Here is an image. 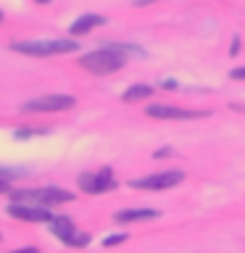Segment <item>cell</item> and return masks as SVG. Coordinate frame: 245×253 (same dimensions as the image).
Segmentation results:
<instances>
[{"label": "cell", "instance_id": "obj_5", "mask_svg": "<svg viewBox=\"0 0 245 253\" xmlns=\"http://www.w3.org/2000/svg\"><path fill=\"white\" fill-rule=\"evenodd\" d=\"M145 114L150 119H203L205 111H190V108H179V106H166V103H153V106L145 108Z\"/></svg>", "mask_w": 245, "mask_h": 253}, {"label": "cell", "instance_id": "obj_10", "mask_svg": "<svg viewBox=\"0 0 245 253\" xmlns=\"http://www.w3.org/2000/svg\"><path fill=\"white\" fill-rule=\"evenodd\" d=\"M47 227H50V232L58 237L61 243L74 232V221H71V216H55V213H53L50 221H47Z\"/></svg>", "mask_w": 245, "mask_h": 253}, {"label": "cell", "instance_id": "obj_19", "mask_svg": "<svg viewBox=\"0 0 245 253\" xmlns=\"http://www.w3.org/2000/svg\"><path fill=\"white\" fill-rule=\"evenodd\" d=\"M13 253H40L37 248H19V251H13Z\"/></svg>", "mask_w": 245, "mask_h": 253}, {"label": "cell", "instance_id": "obj_21", "mask_svg": "<svg viewBox=\"0 0 245 253\" xmlns=\"http://www.w3.org/2000/svg\"><path fill=\"white\" fill-rule=\"evenodd\" d=\"M8 190H11V185H8V182H0V193H8Z\"/></svg>", "mask_w": 245, "mask_h": 253}, {"label": "cell", "instance_id": "obj_14", "mask_svg": "<svg viewBox=\"0 0 245 253\" xmlns=\"http://www.w3.org/2000/svg\"><path fill=\"white\" fill-rule=\"evenodd\" d=\"M24 177V171H16V169H0V182H8L11 185L13 179H19Z\"/></svg>", "mask_w": 245, "mask_h": 253}, {"label": "cell", "instance_id": "obj_2", "mask_svg": "<svg viewBox=\"0 0 245 253\" xmlns=\"http://www.w3.org/2000/svg\"><path fill=\"white\" fill-rule=\"evenodd\" d=\"M79 42L74 40H21L13 42L11 50L21 55H35V58H47V55H63V53H74Z\"/></svg>", "mask_w": 245, "mask_h": 253}, {"label": "cell", "instance_id": "obj_12", "mask_svg": "<svg viewBox=\"0 0 245 253\" xmlns=\"http://www.w3.org/2000/svg\"><path fill=\"white\" fill-rule=\"evenodd\" d=\"M63 243L71 245V248H84V245L90 243V235H87V232H77V229H74V232H71Z\"/></svg>", "mask_w": 245, "mask_h": 253}, {"label": "cell", "instance_id": "obj_9", "mask_svg": "<svg viewBox=\"0 0 245 253\" xmlns=\"http://www.w3.org/2000/svg\"><path fill=\"white\" fill-rule=\"evenodd\" d=\"M108 190H116V177H114V169H111V166H103L100 171H95V187H92V195L108 193Z\"/></svg>", "mask_w": 245, "mask_h": 253}, {"label": "cell", "instance_id": "obj_18", "mask_svg": "<svg viewBox=\"0 0 245 253\" xmlns=\"http://www.w3.org/2000/svg\"><path fill=\"white\" fill-rule=\"evenodd\" d=\"M171 156V150L169 148H163V150H156V158H169Z\"/></svg>", "mask_w": 245, "mask_h": 253}, {"label": "cell", "instance_id": "obj_1", "mask_svg": "<svg viewBox=\"0 0 245 253\" xmlns=\"http://www.w3.org/2000/svg\"><path fill=\"white\" fill-rule=\"evenodd\" d=\"M126 53H137L134 47L129 45H103L98 50H90L79 58V66L84 71H90L95 77H106V74H114L126 63Z\"/></svg>", "mask_w": 245, "mask_h": 253}, {"label": "cell", "instance_id": "obj_6", "mask_svg": "<svg viewBox=\"0 0 245 253\" xmlns=\"http://www.w3.org/2000/svg\"><path fill=\"white\" fill-rule=\"evenodd\" d=\"M8 216L21 219V221H32V224H40V221H50V209H42V206H27V203H11L8 206Z\"/></svg>", "mask_w": 245, "mask_h": 253}, {"label": "cell", "instance_id": "obj_7", "mask_svg": "<svg viewBox=\"0 0 245 253\" xmlns=\"http://www.w3.org/2000/svg\"><path fill=\"white\" fill-rule=\"evenodd\" d=\"M100 24H106V16H100V13H84V16H79L77 21H71L69 32H71V37H82L90 29L100 27Z\"/></svg>", "mask_w": 245, "mask_h": 253}, {"label": "cell", "instance_id": "obj_4", "mask_svg": "<svg viewBox=\"0 0 245 253\" xmlns=\"http://www.w3.org/2000/svg\"><path fill=\"white\" fill-rule=\"evenodd\" d=\"M185 179V171L182 169H169V171H158V174H148V177L140 179H129V187L134 190H169L174 185Z\"/></svg>", "mask_w": 245, "mask_h": 253}, {"label": "cell", "instance_id": "obj_8", "mask_svg": "<svg viewBox=\"0 0 245 253\" xmlns=\"http://www.w3.org/2000/svg\"><path fill=\"white\" fill-rule=\"evenodd\" d=\"M114 219L119 224H132V221H148V219H158V211L153 209H124L114 213Z\"/></svg>", "mask_w": 245, "mask_h": 253}, {"label": "cell", "instance_id": "obj_13", "mask_svg": "<svg viewBox=\"0 0 245 253\" xmlns=\"http://www.w3.org/2000/svg\"><path fill=\"white\" fill-rule=\"evenodd\" d=\"M77 185H79V190H84V193H90V195H92V187H95V174H92V171L79 174Z\"/></svg>", "mask_w": 245, "mask_h": 253}, {"label": "cell", "instance_id": "obj_20", "mask_svg": "<svg viewBox=\"0 0 245 253\" xmlns=\"http://www.w3.org/2000/svg\"><path fill=\"white\" fill-rule=\"evenodd\" d=\"M134 5H148V3H156V0H132Z\"/></svg>", "mask_w": 245, "mask_h": 253}, {"label": "cell", "instance_id": "obj_24", "mask_svg": "<svg viewBox=\"0 0 245 253\" xmlns=\"http://www.w3.org/2000/svg\"><path fill=\"white\" fill-rule=\"evenodd\" d=\"M0 240H3V235H0Z\"/></svg>", "mask_w": 245, "mask_h": 253}, {"label": "cell", "instance_id": "obj_16", "mask_svg": "<svg viewBox=\"0 0 245 253\" xmlns=\"http://www.w3.org/2000/svg\"><path fill=\"white\" fill-rule=\"evenodd\" d=\"M16 137H19V140H27V137H35V132H32V129H19V132H16Z\"/></svg>", "mask_w": 245, "mask_h": 253}, {"label": "cell", "instance_id": "obj_17", "mask_svg": "<svg viewBox=\"0 0 245 253\" xmlns=\"http://www.w3.org/2000/svg\"><path fill=\"white\" fill-rule=\"evenodd\" d=\"M232 79H245V66H237V69H232Z\"/></svg>", "mask_w": 245, "mask_h": 253}, {"label": "cell", "instance_id": "obj_3", "mask_svg": "<svg viewBox=\"0 0 245 253\" xmlns=\"http://www.w3.org/2000/svg\"><path fill=\"white\" fill-rule=\"evenodd\" d=\"M74 106H77V100L71 95H42V98L24 103L21 111L24 114H55V111H69Z\"/></svg>", "mask_w": 245, "mask_h": 253}, {"label": "cell", "instance_id": "obj_15", "mask_svg": "<svg viewBox=\"0 0 245 253\" xmlns=\"http://www.w3.org/2000/svg\"><path fill=\"white\" fill-rule=\"evenodd\" d=\"M126 240V235H108L106 240H103V245H106V248H114V245H122Z\"/></svg>", "mask_w": 245, "mask_h": 253}, {"label": "cell", "instance_id": "obj_11", "mask_svg": "<svg viewBox=\"0 0 245 253\" xmlns=\"http://www.w3.org/2000/svg\"><path fill=\"white\" fill-rule=\"evenodd\" d=\"M153 95V87L150 84H132L129 90H124V103H140V100H148Z\"/></svg>", "mask_w": 245, "mask_h": 253}, {"label": "cell", "instance_id": "obj_23", "mask_svg": "<svg viewBox=\"0 0 245 253\" xmlns=\"http://www.w3.org/2000/svg\"><path fill=\"white\" fill-rule=\"evenodd\" d=\"M0 21H3V11H0Z\"/></svg>", "mask_w": 245, "mask_h": 253}, {"label": "cell", "instance_id": "obj_22", "mask_svg": "<svg viewBox=\"0 0 245 253\" xmlns=\"http://www.w3.org/2000/svg\"><path fill=\"white\" fill-rule=\"evenodd\" d=\"M37 3H42V5H45V3H50V0H37Z\"/></svg>", "mask_w": 245, "mask_h": 253}]
</instances>
